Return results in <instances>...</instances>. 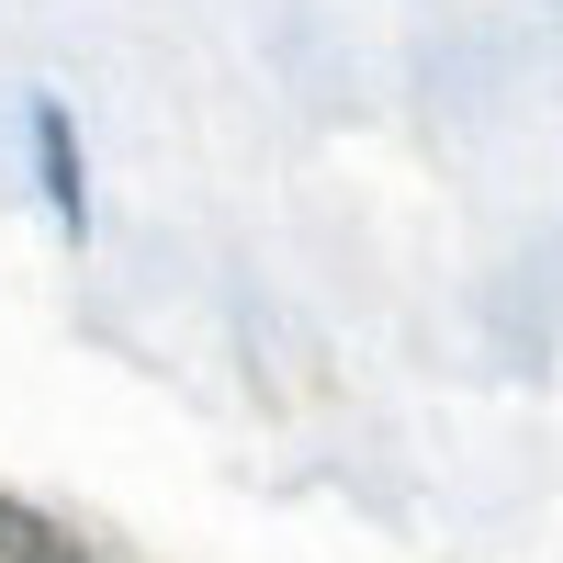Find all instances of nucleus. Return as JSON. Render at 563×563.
Masks as SVG:
<instances>
[{"instance_id": "2", "label": "nucleus", "mask_w": 563, "mask_h": 563, "mask_svg": "<svg viewBox=\"0 0 563 563\" xmlns=\"http://www.w3.org/2000/svg\"><path fill=\"white\" fill-rule=\"evenodd\" d=\"M0 563H90V552L45 519V507H12V496H0Z\"/></svg>"}, {"instance_id": "1", "label": "nucleus", "mask_w": 563, "mask_h": 563, "mask_svg": "<svg viewBox=\"0 0 563 563\" xmlns=\"http://www.w3.org/2000/svg\"><path fill=\"white\" fill-rule=\"evenodd\" d=\"M34 169H45L57 225H68V238H90V180H79V124H68V102H34Z\"/></svg>"}]
</instances>
